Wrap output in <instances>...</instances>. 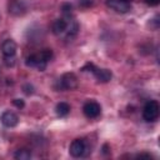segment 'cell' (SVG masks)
I'll use <instances>...</instances> for the list:
<instances>
[{"mask_svg": "<svg viewBox=\"0 0 160 160\" xmlns=\"http://www.w3.org/2000/svg\"><path fill=\"white\" fill-rule=\"evenodd\" d=\"M52 59V50L51 49H44L39 52L31 54L26 58L25 65L28 68H36L39 71H44L46 69L48 62Z\"/></svg>", "mask_w": 160, "mask_h": 160, "instance_id": "6da1fadb", "label": "cell"}, {"mask_svg": "<svg viewBox=\"0 0 160 160\" xmlns=\"http://www.w3.org/2000/svg\"><path fill=\"white\" fill-rule=\"evenodd\" d=\"M78 86V78L74 72H65L62 74L59 80L55 84V89L60 90V91H65V90H72Z\"/></svg>", "mask_w": 160, "mask_h": 160, "instance_id": "7a4b0ae2", "label": "cell"}, {"mask_svg": "<svg viewBox=\"0 0 160 160\" xmlns=\"http://www.w3.org/2000/svg\"><path fill=\"white\" fill-rule=\"evenodd\" d=\"M82 71H91L95 76V79L99 81V82H109L112 78V74L109 69H100V68H96L94 64L91 62H88L82 69Z\"/></svg>", "mask_w": 160, "mask_h": 160, "instance_id": "3957f363", "label": "cell"}, {"mask_svg": "<svg viewBox=\"0 0 160 160\" xmlns=\"http://www.w3.org/2000/svg\"><path fill=\"white\" fill-rule=\"evenodd\" d=\"M159 110H160V108H159L158 101H155V100L148 101L142 108V118H144V120L148 121V122L155 121L159 118Z\"/></svg>", "mask_w": 160, "mask_h": 160, "instance_id": "277c9868", "label": "cell"}, {"mask_svg": "<svg viewBox=\"0 0 160 160\" xmlns=\"http://www.w3.org/2000/svg\"><path fill=\"white\" fill-rule=\"evenodd\" d=\"M106 6L119 14H126L131 10L129 0H106Z\"/></svg>", "mask_w": 160, "mask_h": 160, "instance_id": "5b68a950", "label": "cell"}, {"mask_svg": "<svg viewBox=\"0 0 160 160\" xmlns=\"http://www.w3.org/2000/svg\"><path fill=\"white\" fill-rule=\"evenodd\" d=\"M69 152L72 158H81L86 152V142L84 139H75L69 146Z\"/></svg>", "mask_w": 160, "mask_h": 160, "instance_id": "8992f818", "label": "cell"}, {"mask_svg": "<svg viewBox=\"0 0 160 160\" xmlns=\"http://www.w3.org/2000/svg\"><path fill=\"white\" fill-rule=\"evenodd\" d=\"M82 112L88 119H95L101 112V106L96 101H86L82 106Z\"/></svg>", "mask_w": 160, "mask_h": 160, "instance_id": "52a82bcc", "label": "cell"}, {"mask_svg": "<svg viewBox=\"0 0 160 160\" xmlns=\"http://www.w3.org/2000/svg\"><path fill=\"white\" fill-rule=\"evenodd\" d=\"M19 122V116L14 111H5L1 115V124L6 128H14Z\"/></svg>", "mask_w": 160, "mask_h": 160, "instance_id": "ba28073f", "label": "cell"}, {"mask_svg": "<svg viewBox=\"0 0 160 160\" xmlns=\"http://www.w3.org/2000/svg\"><path fill=\"white\" fill-rule=\"evenodd\" d=\"M16 48V42L11 39H8L1 44V52L4 56H15Z\"/></svg>", "mask_w": 160, "mask_h": 160, "instance_id": "9c48e42d", "label": "cell"}, {"mask_svg": "<svg viewBox=\"0 0 160 160\" xmlns=\"http://www.w3.org/2000/svg\"><path fill=\"white\" fill-rule=\"evenodd\" d=\"M9 12L12 15H22L25 12V6L19 0H11L9 2Z\"/></svg>", "mask_w": 160, "mask_h": 160, "instance_id": "30bf717a", "label": "cell"}, {"mask_svg": "<svg viewBox=\"0 0 160 160\" xmlns=\"http://www.w3.org/2000/svg\"><path fill=\"white\" fill-rule=\"evenodd\" d=\"M55 111H56L58 116L64 118V116H66L70 112V105L68 102H64V101L62 102H59L56 105V108H55Z\"/></svg>", "mask_w": 160, "mask_h": 160, "instance_id": "8fae6325", "label": "cell"}, {"mask_svg": "<svg viewBox=\"0 0 160 160\" xmlns=\"http://www.w3.org/2000/svg\"><path fill=\"white\" fill-rule=\"evenodd\" d=\"M14 158L16 160H29L31 158V151L28 150V149H19L14 154Z\"/></svg>", "mask_w": 160, "mask_h": 160, "instance_id": "7c38bea8", "label": "cell"}, {"mask_svg": "<svg viewBox=\"0 0 160 160\" xmlns=\"http://www.w3.org/2000/svg\"><path fill=\"white\" fill-rule=\"evenodd\" d=\"M61 10H62L64 16H70L71 15V10H72V6L70 4H64L61 6Z\"/></svg>", "mask_w": 160, "mask_h": 160, "instance_id": "4fadbf2b", "label": "cell"}, {"mask_svg": "<svg viewBox=\"0 0 160 160\" xmlns=\"http://www.w3.org/2000/svg\"><path fill=\"white\" fill-rule=\"evenodd\" d=\"M4 62L8 66H12L15 64V56H4Z\"/></svg>", "mask_w": 160, "mask_h": 160, "instance_id": "5bb4252c", "label": "cell"}, {"mask_svg": "<svg viewBox=\"0 0 160 160\" xmlns=\"http://www.w3.org/2000/svg\"><path fill=\"white\" fill-rule=\"evenodd\" d=\"M22 89H24V92H25L26 95H30V94L34 92V88H32V85H30V84H25V85L22 86Z\"/></svg>", "mask_w": 160, "mask_h": 160, "instance_id": "9a60e30c", "label": "cell"}, {"mask_svg": "<svg viewBox=\"0 0 160 160\" xmlns=\"http://www.w3.org/2000/svg\"><path fill=\"white\" fill-rule=\"evenodd\" d=\"M12 104L16 106V108H19V109H21V108H24V100H21V99H14L12 100Z\"/></svg>", "mask_w": 160, "mask_h": 160, "instance_id": "2e32d148", "label": "cell"}, {"mask_svg": "<svg viewBox=\"0 0 160 160\" xmlns=\"http://www.w3.org/2000/svg\"><path fill=\"white\" fill-rule=\"evenodd\" d=\"M145 2H146L149 6H156V5L160 2V0H145Z\"/></svg>", "mask_w": 160, "mask_h": 160, "instance_id": "e0dca14e", "label": "cell"}, {"mask_svg": "<svg viewBox=\"0 0 160 160\" xmlns=\"http://www.w3.org/2000/svg\"><path fill=\"white\" fill-rule=\"evenodd\" d=\"M138 158H150V155L149 154H139Z\"/></svg>", "mask_w": 160, "mask_h": 160, "instance_id": "ac0fdd59", "label": "cell"}]
</instances>
